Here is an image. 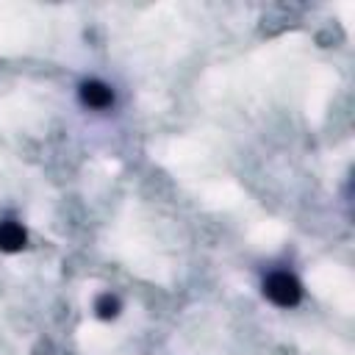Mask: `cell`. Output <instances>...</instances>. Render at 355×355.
I'll return each instance as SVG.
<instances>
[{
  "instance_id": "4",
  "label": "cell",
  "mask_w": 355,
  "mask_h": 355,
  "mask_svg": "<svg viewBox=\"0 0 355 355\" xmlns=\"http://www.w3.org/2000/svg\"><path fill=\"white\" fill-rule=\"evenodd\" d=\"M94 308H97V316H100V319H114V316L119 313V302H116V297H111V294H103Z\"/></svg>"
},
{
  "instance_id": "2",
  "label": "cell",
  "mask_w": 355,
  "mask_h": 355,
  "mask_svg": "<svg viewBox=\"0 0 355 355\" xmlns=\"http://www.w3.org/2000/svg\"><path fill=\"white\" fill-rule=\"evenodd\" d=\"M80 100L86 105H92V108H105V105L114 103V92L103 80H86L80 86Z\"/></svg>"
},
{
  "instance_id": "1",
  "label": "cell",
  "mask_w": 355,
  "mask_h": 355,
  "mask_svg": "<svg viewBox=\"0 0 355 355\" xmlns=\"http://www.w3.org/2000/svg\"><path fill=\"white\" fill-rule=\"evenodd\" d=\"M263 291H266V297H269L275 305H280V308L297 305V300H300V294H302L297 277H291L288 272H275V275H269L266 283H263Z\"/></svg>"
},
{
  "instance_id": "3",
  "label": "cell",
  "mask_w": 355,
  "mask_h": 355,
  "mask_svg": "<svg viewBox=\"0 0 355 355\" xmlns=\"http://www.w3.org/2000/svg\"><path fill=\"white\" fill-rule=\"evenodd\" d=\"M25 247V230L17 222H0V250L3 252H19Z\"/></svg>"
}]
</instances>
